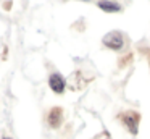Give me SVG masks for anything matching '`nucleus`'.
Returning a JSON list of instances; mask_svg holds the SVG:
<instances>
[{"label": "nucleus", "instance_id": "f03ea898", "mask_svg": "<svg viewBox=\"0 0 150 139\" xmlns=\"http://www.w3.org/2000/svg\"><path fill=\"white\" fill-rule=\"evenodd\" d=\"M103 44L107 45L108 48L111 50H121L124 45V39H123V34L118 31H113V32H108L107 36L103 37Z\"/></svg>", "mask_w": 150, "mask_h": 139}, {"label": "nucleus", "instance_id": "f257e3e1", "mask_svg": "<svg viewBox=\"0 0 150 139\" xmlns=\"http://www.w3.org/2000/svg\"><path fill=\"white\" fill-rule=\"evenodd\" d=\"M121 120H123L124 126L129 129L131 134H137V131H139V121H140L139 113L134 112V110H129V112H126V113L121 115Z\"/></svg>", "mask_w": 150, "mask_h": 139}, {"label": "nucleus", "instance_id": "39448f33", "mask_svg": "<svg viewBox=\"0 0 150 139\" xmlns=\"http://www.w3.org/2000/svg\"><path fill=\"white\" fill-rule=\"evenodd\" d=\"M97 6L107 13H116L121 10V5L118 2H113V0H100V2H97Z\"/></svg>", "mask_w": 150, "mask_h": 139}, {"label": "nucleus", "instance_id": "20e7f679", "mask_svg": "<svg viewBox=\"0 0 150 139\" xmlns=\"http://www.w3.org/2000/svg\"><path fill=\"white\" fill-rule=\"evenodd\" d=\"M63 123V110L60 107H53L49 112V125L52 128H60Z\"/></svg>", "mask_w": 150, "mask_h": 139}, {"label": "nucleus", "instance_id": "7ed1b4c3", "mask_svg": "<svg viewBox=\"0 0 150 139\" xmlns=\"http://www.w3.org/2000/svg\"><path fill=\"white\" fill-rule=\"evenodd\" d=\"M49 86L55 94H63V91H65V78L60 73H52L49 78Z\"/></svg>", "mask_w": 150, "mask_h": 139}, {"label": "nucleus", "instance_id": "423d86ee", "mask_svg": "<svg viewBox=\"0 0 150 139\" xmlns=\"http://www.w3.org/2000/svg\"><path fill=\"white\" fill-rule=\"evenodd\" d=\"M4 139H11V138H4Z\"/></svg>", "mask_w": 150, "mask_h": 139}]
</instances>
